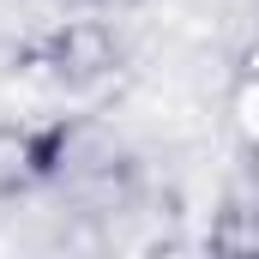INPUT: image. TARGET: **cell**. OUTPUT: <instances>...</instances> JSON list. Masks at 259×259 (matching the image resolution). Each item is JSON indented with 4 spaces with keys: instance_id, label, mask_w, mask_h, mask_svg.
<instances>
[{
    "instance_id": "cell-1",
    "label": "cell",
    "mask_w": 259,
    "mask_h": 259,
    "mask_svg": "<svg viewBox=\"0 0 259 259\" xmlns=\"http://www.w3.org/2000/svg\"><path fill=\"white\" fill-rule=\"evenodd\" d=\"M55 187H66L91 217H115V211H127L139 199V157L121 151L103 127L72 121V145H66V163H61Z\"/></svg>"
},
{
    "instance_id": "cell-3",
    "label": "cell",
    "mask_w": 259,
    "mask_h": 259,
    "mask_svg": "<svg viewBox=\"0 0 259 259\" xmlns=\"http://www.w3.org/2000/svg\"><path fill=\"white\" fill-rule=\"evenodd\" d=\"M72 145V115L49 127H24V121H0V199H24L36 187H55Z\"/></svg>"
},
{
    "instance_id": "cell-5",
    "label": "cell",
    "mask_w": 259,
    "mask_h": 259,
    "mask_svg": "<svg viewBox=\"0 0 259 259\" xmlns=\"http://www.w3.org/2000/svg\"><path fill=\"white\" fill-rule=\"evenodd\" d=\"M133 6H145V0H91V12H133Z\"/></svg>"
},
{
    "instance_id": "cell-2",
    "label": "cell",
    "mask_w": 259,
    "mask_h": 259,
    "mask_svg": "<svg viewBox=\"0 0 259 259\" xmlns=\"http://www.w3.org/2000/svg\"><path fill=\"white\" fill-rule=\"evenodd\" d=\"M18 61L42 66L55 84L66 91H91V84H103V78H115V66H121V36L103 24V18H61L42 42H30Z\"/></svg>"
},
{
    "instance_id": "cell-4",
    "label": "cell",
    "mask_w": 259,
    "mask_h": 259,
    "mask_svg": "<svg viewBox=\"0 0 259 259\" xmlns=\"http://www.w3.org/2000/svg\"><path fill=\"white\" fill-rule=\"evenodd\" d=\"M205 259H259V199L229 193L217 211H211Z\"/></svg>"
},
{
    "instance_id": "cell-6",
    "label": "cell",
    "mask_w": 259,
    "mask_h": 259,
    "mask_svg": "<svg viewBox=\"0 0 259 259\" xmlns=\"http://www.w3.org/2000/svg\"><path fill=\"white\" fill-rule=\"evenodd\" d=\"M247 175H253V187H259V139L247 145Z\"/></svg>"
}]
</instances>
